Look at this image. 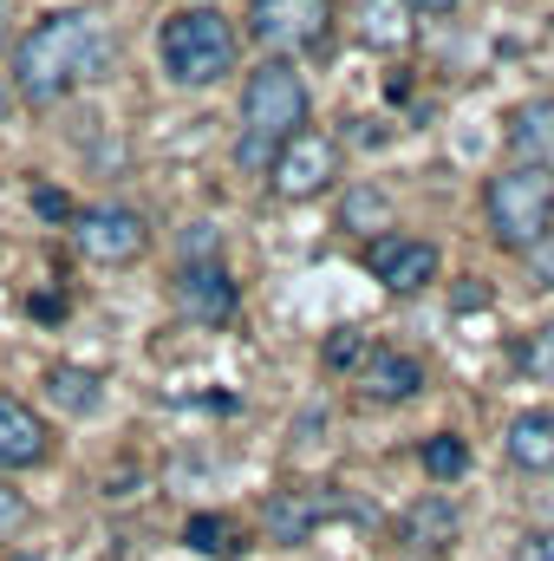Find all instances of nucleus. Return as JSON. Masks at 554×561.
I'll use <instances>...</instances> for the list:
<instances>
[{
    "instance_id": "nucleus-1",
    "label": "nucleus",
    "mask_w": 554,
    "mask_h": 561,
    "mask_svg": "<svg viewBox=\"0 0 554 561\" xmlns=\"http://www.w3.org/2000/svg\"><path fill=\"white\" fill-rule=\"evenodd\" d=\"M105 59H112L105 20L85 13V7H66V13H46L13 46V85H20L26 105H59L72 85H85L92 72H105Z\"/></svg>"
},
{
    "instance_id": "nucleus-2",
    "label": "nucleus",
    "mask_w": 554,
    "mask_h": 561,
    "mask_svg": "<svg viewBox=\"0 0 554 561\" xmlns=\"http://www.w3.org/2000/svg\"><path fill=\"white\" fill-rule=\"evenodd\" d=\"M235 53H242V39H235V20L222 7L196 0V7H176L157 26V59H163V72L176 85H216V79H229Z\"/></svg>"
},
{
    "instance_id": "nucleus-3",
    "label": "nucleus",
    "mask_w": 554,
    "mask_h": 561,
    "mask_svg": "<svg viewBox=\"0 0 554 561\" xmlns=\"http://www.w3.org/2000/svg\"><path fill=\"white\" fill-rule=\"evenodd\" d=\"M307 125V79L287 59H262L242 85V163H275V150Z\"/></svg>"
},
{
    "instance_id": "nucleus-4",
    "label": "nucleus",
    "mask_w": 554,
    "mask_h": 561,
    "mask_svg": "<svg viewBox=\"0 0 554 561\" xmlns=\"http://www.w3.org/2000/svg\"><path fill=\"white\" fill-rule=\"evenodd\" d=\"M483 209H489V236L503 249H522L529 255L554 229V176L549 170H529V163H509V170L489 176Z\"/></svg>"
},
{
    "instance_id": "nucleus-5",
    "label": "nucleus",
    "mask_w": 554,
    "mask_h": 561,
    "mask_svg": "<svg viewBox=\"0 0 554 561\" xmlns=\"http://www.w3.org/2000/svg\"><path fill=\"white\" fill-rule=\"evenodd\" d=\"M249 33L268 53H313L333 33V0H249Z\"/></svg>"
},
{
    "instance_id": "nucleus-6",
    "label": "nucleus",
    "mask_w": 554,
    "mask_h": 561,
    "mask_svg": "<svg viewBox=\"0 0 554 561\" xmlns=\"http://www.w3.org/2000/svg\"><path fill=\"white\" fill-rule=\"evenodd\" d=\"M268 176H275V196L307 203V196L333 190V176H339V144L326 138V131H293V138L275 150Z\"/></svg>"
},
{
    "instance_id": "nucleus-7",
    "label": "nucleus",
    "mask_w": 554,
    "mask_h": 561,
    "mask_svg": "<svg viewBox=\"0 0 554 561\" xmlns=\"http://www.w3.org/2000/svg\"><path fill=\"white\" fill-rule=\"evenodd\" d=\"M143 242H150V229H143L138 209H85V216H72V249L85 262H99V268L138 262Z\"/></svg>"
},
{
    "instance_id": "nucleus-8",
    "label": "nucleus",
    "mask_w": 554,
    "mask_h": 561,
    "mask_svg": "<svg viewBox=\"0 0 554 561\" xmlns=\"http://www.w3.org/2000/svg\"><path fill=\"white\" fill-rule=\"evenodd\" d=\"M366 268L379 275V287H392V294H417V287H430V280H437V249H430V242H417V236L385 229V236H372Z\"/></svg>"
},
{
    "instance_id": "nucleus-9",
    "label": "nucleus",
    "mask_w": 554,
    "mask_h": 561,
    "mask_svg": "<svg viewBox=\"0 0 554 561\" xmlns=\"http://www.w3.org/2000/svg\"><path fill=\"white\" fill-rule=\"evenodd\" d=\"M176 307L196 327H229L235 320V280L222 262H183L176 268Z\"/></svg>"
},
{
    "instance_id": "nucleus-10",
    "label": "nucleus",
    "mask_w": 554,
    "mask_h": 561,
    "mask_svg": "<svg viewBox=\"0 0 554 561\" xmlns=\"http://www.w3.org/2000/svg\"><path fill=\"white\" fill-rule=\"evenodd\" d=\"M503 144H509L516 163L554 170V99H522V105L503 118Z\"/></svg>"
},
{
    "instance_id": "nucleus-11",
    "label": "nucleus",
    "mask_w": 554,
    "mask_h": 561,
    "mask_svg": "<svg viewBox=\"0 0 554 561\" xmlns=\"http://www.w3.org/2000/svg\"><path fill=\"white\" fill-rule=\"evenodd\" d=\"M359 386H366V399H379V405H405V399L424 392V366H417L412 353L372 346V353H366V366H359Z\"/></svg>"
},
{
    "instance_id": "nucleus-12",
    "label": "nucleus",
    "mask_w": 554,
    "mask_h": 561,
    "mask_svg": "<svg viewBox=\"0 0 554 561\" xmlns=\"http://www.w3.org/2000/svg\"><path fill=\"white\" fill-rule=\"evenodd\" d=\"M503 450H509L516 470L549 477L554 470V412H516L509 431H503Z\"/></svg>"
},
{
    "instance_id": "nucleus-13",
    "label": "nucleus",
    "mask_w": 554,
    "mask_h": 561,
    "mask_svg": "<svg viewBox=\"0 0 554 561\" xmlns=\"http://www.w3.org/2000/svg\"><path fill=\"white\" fill-rule=\"evenodd\" d=\"M320 516H326V503L313 490H275L262 510V529H268V542H307L320 529Z\"/></svg>"
},
{
    "instance_id": "nucleus-14",
    "label": "nucleus",
    "mask_w": 554,
    "mask_h": 561,
    "mask_svg": "<svg viewBox=\"0 0 554 561\" xmlns=\"http://www.w3.org/2000/svg\"><path fill=\"white\" fill-rule=\"evenodd\" d=\"M39 457H46V424L20 399H0V470H26Z\"/></svg>"
},
{
    "instance_id": "nucleus-15",
    "label": "nucleus",
    "mask_w": 554,
    "mask_h": 561,
    "mask_svg": "<svg viewBox=\"0 0 554 561\" xmlns=\"http://www.w3.org/2000/svg\"><path fill=\"white\" fill-rule=\"evenodd\" d=\"M450 536H457V503H450V496H417L412 510H405V542H412V556L450 549Z\"/></svg>"
},
{
    "instance_id": "nucleus-16",
    "label": "nucleus",
    "mask_w": 554,
    "mask_h": 561,
    "mask_svg": "<svg viewBox=\"0 0 554 561\" xmlns=\"http://www.w3.org/2000/svg\"><path fill=\"white\" fill-rule=\"evenodd\" d=\"M359 39L379 46V53L405 46V39H412V7H405V0H366V7H359Z\"/></svg>"
},
{
    "instance_id": "nucleus-17",
    "label": "nucleus",
    "mask_w": 554,
    "mask_h": 561,
    "mask_svg": "<svg viewBox=\"0 0 554 561\" xmlns=\"http://www.w3.org/2000/svg\"><path fill=\"white\" fill-rule=\"evenodd\" d=\"M339 229H359V236H385V229H392V196H385V190H372V183L346 190V203H339Z\"/></svg>"
},
{
    "instance_id": "nucleus-18",
    "label": "nucleus",
    "mask_w": 554,
    "mask_h": 561,
    "mask_svg": "<svg viewBox=\"0 0 554 561\" xmlns=\"http://www.w3.org/2000/svg\"><path fill=\"white\" fill-rule=\"evenodd\" d=\"M46 399L59 405V412H99V373H85V366H53L46 373Z\"/></svg>"
},
{
    "instance_id": "nucleus-19",
    "label": "nucleus",
    "mask_w": 554,
    "mask_h": 561,
    "mask_svg": "<svg viewBox=\"0 0 554 561\" xmlns=\"http://www.w3.org/2000/svg\"><path fill=\"white\" fill-rule=\"evenodd\" d=\"M417 463H424V477H430V483H450V477H463V470H470V444H463V437H450V431H437V437H424Z\"/></svg>"
},
{
    "instance_id": "nucleus-20",
    "label": "nucleus",
    "mask_w": 554,
    "mask_h": 561,
    "mask_svg": "<svg viewBox=\"0 0 554 561\" xmlns=\"http://www.w3.org/2000/svg\"><path fill=\"white\" fill-rule=\"evenodd\" d=\"M522 373H529V386H554V320L529 333V346H522Z\"/></svg>"
},
{
    "instance_id": "nucleus-21",
    "label": "nucleus",
    "mask_w": 554,
    "mask_h": 561,
    "mask_svg": "<svg viewBox=\"0 0 554 561\" xmlns=\"http://www.w3.org/2000/svg\"><path fill=\"white\" fill-rule=\"evenodd\" d=\"M183 542H189L196 556H229V523H222V516H189Z\"/></svg>"
},
{
    "instance_id": "nucleus-22",
    "label": "nucleus",
    "mask_w": 554,
    "mask_h": 561,
    "mask_svg": "<svg viewBox=\"0 0 554 561\" xmlns=\"http://www.w3.org/2000/svg\"><path fill=\"white\" fill-rule=\"evenodd\" d=\"M366 353H372V346H366L359 333H339V340H326V366H333V373H346V366H366Z\"/></svg>"
},
{
    "instance_id": "nucleus-23",
    "label": "nucleus",
    "mask_w": 554,
    "mask_h": 561,
    "mask_svg": "<svg viewBox=\"0 0 554 561\" xmlns=\"http://www.w3.org/2000/svg\"><path fill=\"white\" fill-rule=\"evenodd\" d=\"M183 262H222V242H216L209 222H196V229L183 236Z\"/></svg>"
},
{
    "instance_id": "nucleus-24",
    "label": "nucleus",
    "mask_w": 554,
    "mask_h": 561,
    "mask_svg": "<svg viewBox=\"0 0 554 561\" xmlns=\"http://www.w3.org/2000/svg\"><path fill=\"white\" fill-rule=\"evenodd\" d=\"M516 561H554V523H535V529L522 536V549H516Z\"/></svg>"
},
{
    "instance_id": "nucleus-25",
    "label": "nucleus",
    "mask_w": 554,
    "mask_h": 561,
    "mask_svg": "<svg viewBox=\"0 0 554 561\" xmlns=\"http://www.w3.org/2000/svg\"><path fill=\"white\" fill-rule=\"evenodd\" d=\"M529 275L542 280V287H554V229L535 242V249H529Z\"/></svg>"
},
{
    "instance_id": "nucleus-26",
    "label": "nucleus",
    "mask_w": 554,
    "mask_h": 561,
    "mask_svg": "<svg viewBox=\"0 0 554 561\" xmlns=\"http://www.w3.org/2000/svg\"><path fill=\"white\" fill-rule=\"evenodd\" d=\"M33 209H39L46 222H66V216H72V203H66L59 190H33Z\"/></svg>"
},
{
    "instance_id": "nucleus-27",
    "label": "nucleus",
    "mask_w": 554,
    "mask_h": 561,
    "mask_svg": "<svg viewBox=\"0 0 554 561\" xmlns=\"http://www.w3.org/2000/svg\"><path fill=\"white\" fill-rule=\"evenodd\" d=\"M20 516H26V503H20L13 490H0V536H7V529H20Z\"/></svg>"
},
{
    "instance_id": "nucleus-28",
    "label": "nucleus",
    "mask_w": 554,
    "mask_h": 561,
    "mask_svg": "<svg viewBox=\"0 0 554 561\" xmlns=\"http://www.w3.org/2000/svg\"><path fill=\"white\" fill-rule=\"evenodd\" d=\"M405 7H412V13H430V20H443V13H457L463 0H405Z\"/></svg>"
},
{
    "instance_id": "nucleus-29",
    "label": "nucleus",
    "mask_w": 554,
    "mask_h": 561,
    "mask_svg": "<svg viewBox=\"0 0 554 561\" xmlns=\"http://www.w3.org/2000/svg\"><path fill=\"white\" fill-rule=\"evenodd\" d=\"M0 118H7V85H0Z\"/></svg>"
}]
</instances>
